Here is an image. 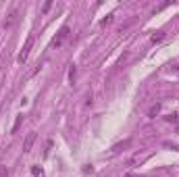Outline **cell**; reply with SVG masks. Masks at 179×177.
Instances as JSON below:
<instances>
[{
    "mask_svg": "<svg viewBox=\"0 0 179 177\" xmlns=\"http://www.w3.org/2000/svg\"><path fill=\"white\" fill-rule=\"evenodd\" d=\"M31 46H34V35H29L27 42H25V46H23V50L19 52V56H17V61L19 63H25L27 61V56H29V50H31Z\"/></svg>",
    "mask_w": 179,
    "mask_h": 177,
    "instance_id": "obj_1",
    "label": "cell"
},
{
    "mask_svg": "<svg viewBox=\"0 0 179 177\" xmlns=\"http://www.w3.org/2000/svg\"><path fill=\"white\" fill-rule=\"evenodd\" d=\"M67 35H69V27L65 25V27H61V31L54 35V40H52V48H58L62 44V42L67 40Z\"/></svg>",
    "mask_w": 179,
    "mask_h": 177,
    "instance_id": "obj_2",
    "label": "cell"
},
{
    "mask_svg": "<svg viewBox=\"0 0 179 177\" xmlns=\"http://www.w3.org/2000/svg\"><path fill=\"white\" fill-rule=\"evenodd\" d=\"M17 17H19V11H17V8H15V11H11V13H8V17L4 19V23H2V25H4V29L13 27L15 21H17Z\"/></svg>",
    "mask_w": 179,
    "mask_h": 177,
    "instance_id": "obj_3",
    "label": "cell"
},
{
    "mask_svg": "<svg viewBox=\"0 0 179 177\" xmlns=\"http://www.w3.org/2000/svg\"><path fill=\"white\" fill-rule=\"evenodd\" d=\"M34 142H35V133H34V131H29L27 137H25V142H23V152H31Z\"/></svg>",
    "mask_w": 179,
    "mask_h": 177,
    "instance_id": "obj_4",
    "label": "cell"
},
{
    "mask_svg": "<svg viewBox=\"0 0 179 177\" xmlns=\"http://www.w3.org/2000/svg\"><path fill=\"white\" fill-rule=\"evenodd\" d=\"M129 144H131V140H125V142H121V144H115V146H112V152H119V150L127 148Z\"/></svg>",
    "mask_w": 179,
    "mask_h": 177,
    "instance_id": "obj_5",
    "label": "cell"
},
{
    "mask_svg": "<svg viewBox=\"0 0 179 177\" xmlns=\"http://www.w3.org/2000/svg\"><path fill=\"white\" fill-rule=\"evenodd\" d=\"M21 123H23V115H17V119H15V125H13V133H17V129L21 127Z\"/></svg>",
    "mask_w": 179,
    "mask_h": 177,
    "instance_id": "obj_6",
    "label": "cell"
},
{
    "mask_svg": "<svg viewBox=\"0 0 179 177\" xmlns=\"http://www.w3.org/2000/svg\"><path fill=\"white\" fill-rule=\"evenodd\" d=\"M158 110H160V104H154V106L148 110V117H150V119H152V117H156V115H158Z\"/></svg>",
    "mask_w": 179,
    "mask_h": 177,
    "instance_id": "obj_7",
    "label": "cell"
},
{
    "mask_svg": "<svg viewBox=\"0 0 179 177\" xmlns=\"http://www.w3.org/2000/svg\"><path fill=\"white\" fill-rule=\"evenodd\" d=\"M163 38H165V34H160V31H158V34H154V35H152V44H156V42H160Z\"/></svg>",
    "mask_w": 179,
    "mask_h": 177,
    "instance_id": "obj_8",
    "label": "cell"
},
{
    "mask_svg": "<svg viewBox=\"0 0 179 177\" xmlns=\"http://www.w3.org/2000/svg\"><path fill=\"white\" fill-rule=\"evenodd\" d=\"M108 23H112V15H108L106 19H102V21H100V25H102V27H104V25H108Z\"/></svg>",
    "mask_w": 179,
    "mask_h": 177,
    "instance_id": "obj_9",
    "label": "cell"
},
{
    "mask_svg": "<svg viewBox=\"0 0 179 177\" xmlns=\"http://www.w3.org/2000/svg\"><path fill=\"white\" fill-rule=\"evenodd\" d=\"M0 177H8V169L2 167V165H0Z\"/></svg>",
    "mask_w": 179,
    "mask_h": 177,
    "instance_id": "obj_10",
    "label": "cell"
},
{
    "mask_svg": "<svg viewBox=\"0 0 179 177\" xmlns=\"http://www.w3.org/2000/svg\"><path fill=\"white\" fill-rule=\"evenodd\" d=\"M165 119H167V121H169V123H175V121H177V115L173 113V115H167Z\"/></svg>",
    "mask_w": 179,
    "mask_h": 177,
    "instance_id": "obj_11",
    "label": "cell"
},
{
    "mask_svg": "<svg viewBox=\"0 0 179 177\" xmlns=\"http://www.w3.org/2000/svg\"><path fill=\"white\" fill-rule=\"evenodd\" d=\"M69 79H71V83L75 82V67H71V71H69Z\"/></svg>",
    "mask_w": 179,
    "mask_h": 177,
    "instance_id": "obj_12",
    "label": "cell"
},
{
    "mask_svg": "<svg viewBox=\"0 0 179 177\" xmlns=\"http://www.w3.org/2000/svg\"><path fill=\"white\" fill-rule=\"evenodd\" d=\"M50 7H52V2H46V4H44V8H42V11H44V13H48V11H50Z\"/></svg>",
    "mask_w": 179,
    "mask_h": 177,
    "instance_id": "obj_13",
    "label": "cell"
}]
</instances>
